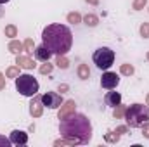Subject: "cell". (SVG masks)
Instances as JSON below:
<instances>
[{
    "mask_svg": "<svg viewBox=\"0 0 149 147\" xmlns=\"http://www.w3.org/2000/svg\"><path fill=\"white\" fill-rule=\"evenodd\" d=\"M141 35L144 38H149V24L148 23H144V24L141 26Z\"/></svg>",
    "mask_w": 149,
    "mask_h": 147,
    "instance_id": "cell-20",
    "label": "cell"
},
{
    "mask_svg": "<svg viewBox=\"0 0 149 147\" xmlns=\"http://www.w3.org/2000/svg\"><path fill=\"white\" fill-rule=\"evenodd\" d=\"M121 73L128 74V76L134 74V66H130V64H123V66H121Z\"/></svg>",
    "mask_w": 149,
    "mask_h": 147,
    "instance_id": "cell-18",
    "label": "cell"
},
{
    "mask_svg": "<svg viewBox=\"0 0 149 147\" xmlns=\"http://www.w3.org/2000/svg\"><path fill=\"white\" fill-rule=\"evenodd\" d=\"M40 104H42V97H35V95H33V101H31V104H30V112H31L33 116H40V114H42Z\"/></svg>",
    "mask_w": 149,
    "mask_h": 147,
    "instance_id": "cell-11",
    "label": "cell"
},
{
    "mask_svg": "<svg viewBox=\"0 0 149 147\" xmlns=\"http://www.w3.org/2000/svg\"><path fill=\"white\" fill-rule=\"evenodd\" d=\"M59 132L68 144H88L92 139V123L85 114L71 112L70 116L63 118Z\"/></svg>",
    "mask_w": 149,
    "mask_h": 147,
    "instance_id": "cell-1",
    "label": "cell"
},
{
    "mask_svg": "<svg viewBox=\"0 0 149 147\" xmlns=\"http://www.w3.org/2000/svg\"><path fill=\"white\" fill-rule=\"evenodd\" d=\"M123 114H125V107H121V106L114 107V118H121Z\"/></svg>",
    "mask_w": 149,
    "mask_h": 147,
    "instance_id": "cell-21",
    "label": "cell"
},
{
    "mask_svg": "<svg viewBox=\"0 0 149 147\" xmlns=\"http://www.w3.org/2000/svg\"><path fill=\"white\" fill-rule=\"evenodd\" d=\"M50 55H52V52H50L43 43L35 49V57H37L38 61H42V62H47V61L50 59Z\"/></svg>",
    "mask_w": 149,
    "mask_h": 147,
    "instance_id": "cell-10",
    "label": "cell"
},
{
    "mask_svg": "<svg viewBox=\"0 0 149 147\" xmlns=\"http://www.w3.org/2000/svg\"><path fill=\"white\" fill-rule=\"evenodd\" d=\"M87 2H90V3H97V0H87Z\"/></svg>",
    "mask_w": 149,
    "mask_h": 147,
    "instance_id": "cell-29",
    "label": "cell"
},
{
    "mask_svg": "<svg viewBox=\"0 0 149 147\" xmlns=\"http://www.w3.org/2000/svg\"><path fill=\"white\" fill-rule=\"evenodd\" d=\"M21 49H23V45H21L19 42H10V43H9V50L14 52V54H17Z\"/></svg>",
    "mask_w": 149,
    "mask_h": 147,
    "instance_id": "cell-16",
    "label": "cell"
},
{
    "mask_svg": "<svg viewBox=\"0 0 149 147\" xmlns=\"http://www.w3.org/2000/svg\"><path fill=\"white\" fill-rule=\"evenodd\" d=\"M7 2H9V0H0V5H2V3H7Z\"/></svg>",
    "mask_w": 149,
    "mask_h": 147,
    "instance_id": "cell-30",
    "label": "cell"
},
{
    "mask_svg": "<svg viewBox=\"0 0 149 147\" xmlns=\"http://www.w3.org/2000/svg\"><path fill=\"white\" fill-rule=\"evenodd\" d=\"M56 64H57L59 68H63V69H66V68L70 66V62H68V59H66L64 55H59V57H57V62H56Z\"/></svg>",
    "mask_w": 149,
    "mask_h": 147,
    "instance_id": "cell-17",
    "label": "cell"
},
{
    "mask_svg": "<svg viewBox=\"0 0 149 147\" xmlns=\"http://www.w3.org/2000/svg\"><path fill=\"white\" fill-rule=\"evenodd\" d=\"M80 19H81V17H80V14H76V12H74V14H68V21L73 23V24L80 23Z\"/></svg>",
    "mask_w": 149,
    "mask_h": 147,
    "instance_id": "cell-19",
    "label": "cell"
},
{
    "mask_svg": "<svg viewBox=\"0 0 149 147\" xmlns=\"http://www.w3.org/2000/svg\"><path fill=\"white\" fill-rule=\"evenodd\" d=\"M125 121L132 128H141L149 121V107L144 104H132L125 109Z\"/></svg>",
    "mask_w": 149,
    "mask_h": 147,
    "instance_id": "cell-3",
    "label": "cell"
},
{
    "mask_svg": "<svg viewBox=\"0 0 149 147\" xmlns=\"http://www.w3.org/2000/svg\"><path fill=\"white\" fill-rule=\"evenodd\" d=\"M16 33H17V31H16L14 26H7V28H5V35H7V37H16Z\"/></svg>",
    "mask_w": 149,
    "mask_h": 147,
    "instance_id": "cell-23",
    "label": "cell"
},
{
    "mask_svg": "<svg viewBox=\"0 0 149 147\" xmlns=\"http://www.w3.org/2000/svg\"><path fill=\"white\" fill-rule=\"evenodd\" d=\"M92 59H94V64H95L99 69L108 71L113 66V62H114V52H113L109 47H101V49H97V50L94 52Z\"/></svg>",
    "mask_w": 149,
    "mask_h": 147,
    "instance_id": "cell-5",
    "label": "cell"
},
{
    "mask_svg": "<svg viewBox=\"0 0 149 147\" xmlns=\"http://www.w3.org/2000/svg\"><path fill=\"white\" fill-rule=\"evenodd\" d=\"M42 104L45 107H49V109H57L63 104V97L59 94H56V92H45L42 95Z\"/></svg>",
    "mask_w": 149,
    "mask_h": 147,
    "instance_id": "cell-6",
    "label": "cell"
},
{
    "mask_svg": "<svg viewBox=\"0 0 149 147\" xmlns=\"http://www.w3.org/2000/svg\"><path fill=\"white\" fill-rule=\"evenodd\" d=\"M42 42L52 54L66 55L73 45V33L66 24L54 23L42 31Z\"/></svg>",
    "mask_w": 149,
    "mask_h": 147,
    "instance_id": "cell-2",
    "label": "cell"
},
{
    "mask_svg": "<svg viewBox=\"0 0 149 147\" xmlns=\"http://www.w3.org/2000/svg\"><path fill=\"white\" fill-rule=\"evenodd\" d=\"M7 76H10V78H17L19 73H17V69H16V68H9V69H7Z\"/></svg>",
    "mask_w": 149,
    "mask_h": 147,
    "instance_id": "cell-24",
    "label": "cell"
},
{
    "mask_svg": "<svg viewBox=\"0 0 149 147\" xmlns=\"http://www.w3.org/2000/svg\"><path fill=\"white\" fill-rule=\"evenodd\" d=\"M16 88H17V92L21 95L33 97V95H37L40 85H38L37 78H33L31 74H19L16 78Z\"/></svg>",
    "mask_w": 149,
    "mask_h": 147,
    "instance_id": "cell-4",
    "label": "cell"
},
{
    "mask_svg": "<svg viewBox=\"0 0 149 147\" xmlns=\"http://www.w3.org/2000/svg\"><path fill=\"white\" fill-rule=\"evenodd\" d=\"M146 2H148V0H135V2H134V9H135V10H141V9L146 5Z\"/></svg>",
    "mask_w": 149,
    "mask_h": 147,
    "instance_id": "cell-22",
    "label": "cell"
},
{
    "mask_svg": "<svg viewBox=\"0 0 149 147\" xmlns=\"http://www.w3.org/2000/svg\"><path fill=\"white\" fill-rule=\"evenodd\" d=\"M50 71H52V66H50V64H43V66H42V68H40V73H50Z\"/></svg>",
    "mask_w": 149,
    "mask_h": 147,
    "instance_id": "cell-25",
    "label": "cell"
},
{
    "mask_svg": "<svg viewBox=\"0 0 149 147\" xmlns=\"http://www.w3.org/2000/svg\"><path fill=\"white\" fill-rule=\"evenodd\" d=\"M148 102H149V95H148Z\"/></svg>",
    "mask_w": 149,
    "mask_h": 147,
    "instance_id": "cell-33",
    "label": "cell"
},
{
    "mask_svg": "<svg viewBox=\"0 0 149 147\" xmlns=\"http://www.w3.org/2000/svg\"><path fill=\"white\" fill-rule=\"evenodd\" d=\"M78 76H80L81 80H87V78L90 76V71H88V66H87V64H80V66H78Z\"/></svg>",
    "mask_w": 149,
    "mask_h": 147,
    "instance_id": "cell-14",
    "label": "cell"
},
{
    "mask_svg": "<svg viewBox=\"0 0 149 147\" xmlns=\"http://www.w3.org/2000/svg\"><path fill=\"white\" fill-rule=\"evenodd\" d=\"M104 102H106V106H109V107H116V106L121 104V95H120L118 92H108L106 97H104Z\"/></svg>",
    "mask_w": 149,
    "mask_h": 147,
    "instance_id": "cell-9",
    "label": "cell"
},
{
    "mask_svg": "<svg viewBox=\"0 0 149 147\" xmlns=\"http://www.w3.org/2000/svg\"><path fill=\"white\" fill-rule=\"evenodd\" d=\"M74 109V101H68L66 102V106L61 109V112H59V119H63V118H66V116H70L71 112H73Z\"/></svg>",
    "mask_w": 149,
    "mask_h": 147,
    "instance_id": "cell-12",
    "label": "cell"
},
{
    "mask_svg": "<svg viewBox=\"0 0 149 147\" xmlns=\"http://www.w3.org/2000/svg\"><path fill=\"white\" fill-rule=\"evenodd\" d=\"M148 61H149V52H148Z\"/></svg>",
    "mask_w": 149,
    "mask_h": 147,
    "instance_id": "cell-32",
    "label": "cell"
},
{
    "mask_svg": "<svg viewBox=\"0 0 149 147\" xmlns=\"http://www.w3.org/2000/svg\"><path fill=\"white\" fill-rule=\"evenodd\" d=\"M125 130H127V126H120V128H118V132H120V133H123Z\"/></svg>",
    "mask_w": 149,
    "mask_h": 147,
    "instance_id": "cell-28",
    "label": "cell"
},
{
    "mask_svg": "<svg viewBox=\"0 0 149 147\" xmlns=\"http://www.w3.org/2000/svg\"><path fill=\"white\" fill-rule=\"evenodd\" d=\"M17 64H19V66H23V68H26V69L35 68L33 61H31V59H28V57H17Z\"/></svg>",
    "mask_w": 149,
    "mask_h": 147,
    "instance_id": "cell-13",
    "label": "cell"
},
{
    "mask_svg": "<svg viewBox=\"0 0 149 147\" xmlns=\"http://www.w3.org/2000/svg\"><path fill=\"white\" fill-rule=\"evenodd\" d=\"M24 47H26V49H31V47H33V42H31V40H26Z\"/></svg>",
    "mask_w": 149,
    "mask_h": 147,
    "instance_id": "cell-27",
    "label": "cell"
},
{
    "mask_svg": "<svg viewBox=\"0 0 149 147\" xmlns=\"http://www.w3.org/2000/svg\"><path fill=\"white\" fill-rule=\"evenodd\" d=\"M12 142H10V139H5V137H0V146H10Z\"/></svg>",
    "mask_w": 149,
    "mask_h": 147,
    "instance_id": "cell-26",
    "label": "cell"
},
{
    "mask_svg": "<svg viewBox=\"0 0 149 147\" xmlns=\"http://www.w3.org/2000/svg\"><path fill=\"white\" fill-rule=\"evenodd\" d=\"M118 83H120V76L116 73H113V71H106V73L102 74V78H101V87L108 88V90L116 88Z\"/></svg>",
    "mask_w": 149,
    "mask_h": 147,
    "instance_id": "cell-7",
    "label": "cell"
},
{
    "mask_svg": "<svg viewBox=\"0 0 149 147\" xmlns=\"http://www.w3.org/2000/svg\"><path fill=\"white\" fill-rule=\"evenodd\" d=\"M10 142L16 146H24V144H28V135L21 130H14L10 133Z\"/></svg>",
    "mask_w": 149,
    "mask_h": 147,
    "instance_id": "cell-8",
    "label": "cell"
},
{
    "mask_svg": "<svg viewBox=\"0 0 149 147\" xmlns=\"http://www.w3.org/2000/svg\"><path fill=\"white\" fill-rule=\"evenodd\" d=\"M97 23H99L97 16H94V14H88V16H85V24H87V26H95Z\"/></svg>",
    "mask_w": 149,
    "mask_h": 147,
    "instance_id": "cell-15",
    "label": "cell"
},
{
    "mask_svg": "<svg viewBox=\"0 0 149 147\" xmlns=\"http://www.w3.org/2000/svg\"><path fill=\"white\" fill-rule=\"evenodd\" d=\"M2 87H3V85H2V74H0V88H2Z\"/></svg>",
    "mask_w": 149,
    "mask_h": 147,
    "instance_id": "cell-31",
    "label": "cell"
}]
</instances>
